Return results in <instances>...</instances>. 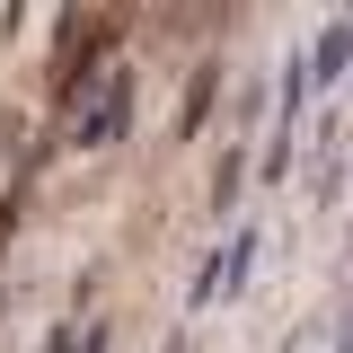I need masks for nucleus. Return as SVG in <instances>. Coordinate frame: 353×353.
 <instances>
[{"label":"nucleus","instance_id":"nucleus-3","mask_svg":"<svg viewBox=\"0 0 353 353\" xmlns=\"http://www.w3.org/2000/svg\"><path fill=\"white\" fill-rule=\"evenodd\" d=\"M18 168H27V124H18V115H0V194L18 185Z\"/></svg>","mask_w":353,"mask_h":353},{"label":"nucleus","instance_id":"nucleus-2","mask_svg":"<svg viewBox=\"0 0 353 353\" xmlns=\"http://www.w3.org/2000/svg\"><path fill=\"white\" fill-rule=\"evenodd\" d=\"M345 62H353V18H336L327 36L309 44V80H345Z\"/></svg>","mask_w":353,"mask_h":353},{"label":"nucleus","instance_id":"nucleus-1","mask_svg":"<svg viewBox=\"0 0 353 353\" xmlns=\"http://www.w3.org/2000/svg\"><path fill=\"white\" fill-rule=\"evenodd\" d=\"M124 115H132V71L115 53H88L80 71H71V88H62V132H71V150H106V141L124 132Z\"/></svg>","mask_w":353,"mask_h":353},{"label":"nucleus","instance_id":"nucleus-4","mask_svg":"<svg viewBox=\"0 0 353 353\" xmlns=\"http://www.w3.org/2000/svg\"><path fill=\"white\" fill-rule=\"evenodd\" d=\"M203 106H212V71H194V88H185V106H176V124L194 132V124H203Z\"/></svg>","mask_w":353,"mask_h":353},{"label":"nucleus","instance_id":"nucleus-5","mask_svg":"<svg viewBox=\"0 0 353 353\" xmlns=\"http://www.w3.org/2000/svg\"><path fill=\"white\" fill-rule=\"evenodd\" d=\"M44 353H80V345H71V336H44Z\"/></svg>","mask_w":353,"mask_h":353},{"label":"nucleus","instance_id":"nucleus-6","mask_svg":"<svg viewBox=\"0 0 353 353\" xmlns=\"http://www.w3.org/2000/svg\"><path fill=\"white\" fill-rule=\"evenodd\" d=\"M80 353H106V336H88V345H80Z\"/></svg>","mask_w":353,"mask_h":353}]
</instances>
